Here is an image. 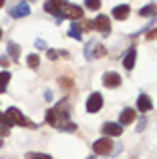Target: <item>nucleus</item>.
Segmentation results:
<instances>
[{"label": "nucleus", "instance_id": "34", "mask_svg": "<svg viewBox=\"0 0 157 159\" xmlns=\"http://www.w3.org/2000/svg\"><path fill=\"white\" fill-rule=\"evenodd\" d=\"M89 159H97V157H95V155H93V157H89Z\"/></svg>", "mask_w": 157, "mask_h": 159}, {"label": "nucleus", "instance_id": "12", "mask_svg": "<svg viewBox=\"0 0 157 159\" xmlns=\"http://www.w3.org/2000/svg\"><path fill=\"white\" fill-rule=\"evenodd\" d=\"M103 85H105L107 89H117V87L121 85V77H119L117 73H105V77H103Z\"/></svg>", "mask_w": 157, "mask_h": 159}, {"label": "nucleus", "instance_id": "31", "mask_svg": "<svg viewBox=\"0 0 157 159\" xmlns=\"http://www.w3.org/2000/svg\"><path fill=\"white\" fill-rule=\"evenodd\" d=\"M59 54H61V57H65V58H69V57H71V54H69L67 51H59Z\"/></svg>", "mask_w": 157, "mask_h": 159}, {"label": "nucleus", "instance_id": "29", "mask_svg": "<svg viewBox=\"0 0 157 159\" xmlns=\"http://www.w3.org/2000/svg\"><path fill=\"white\" fill-rule=\"evenodd\" d=\"M0 65H2L4 69H6V66L10 65V58H8V57H0Z\"/></svg>", "mask_w": 157, "mask_h": 159}, {"label": "nucleus", "instance_id": "8", "mask_svg": "<svg viewBox=\"0 0 157 159\" xmlns=\"http://www.w3.org/2000/svg\"><path fill=\"white\" fill-rule=\"evenodd\" d=\"M8 14H10L12 18H22V16L30 14V6H28V2H16L14 6H10Z\"/></svg>", "mask_w": 157, "mask_h": 159}, {"label": "nucleus", "instance_id": "32", "mask_svg": "<svg viewBox=\"0 0 157 159\" xmlns=\"http://www.w3.org/2000/svg\"><path fill=\"white\" fill-rule=\"evenodd\" d=\"M0 6H4V0H0Z\"/></svg>", "mask_w": 157, "mask_h": 159}, {"label": "nucleus", "instance_id": "7", "mask_svg": "<svg viewBox=\"0 0 157 159\" xmlns=\"http://www.w3.org/2000/svg\"><path fill=\"white\" fill-rule=\"evenodd\" d=\"M103 95L101 93H91L89 95V99H87V111L89 113H97V111H101L103 109Z\"/></svg>", "mask_w": 157, "mask_h": 159}, {"label": "nucleus", "instance_id": "30", "mask_svg": "<svg viewBox=\"0 0 157 159\" xmlns=\"http://www.w3.org/2000/svg\"><path fill=\"white\" fill-rule=\"evenodd\" d=\"M145 129V117H141L139 119V125H137V131H143Z\"/></svg>", "mask_w": 157, "mask_h": 159}, {"label": "nucleus", "instance_id": "20", "mask_svg": "<svg viewBox=\"0 0 157 159\" xmlns=\"http://www.w3.org/2000/svg\"><path fill=\"white\" fill-rule=\"evenodd\" d=\"M26 65L30 66V69H38V65H40V58H38V54H28V58H26Z\"/></svg>", "mask_w": 157, "mask_h": 159}, {"label": "nucleus", "instance_id": "35", "mask_svg": "<svg viewBox=\"0 0 157 159\" xmlns=\"http://www.w3.org/2000/svg\"><path fill=\"white\" fill-rule=\"evenodd\" d=\"M0 147H2V139H0Z\"/></svg>", "mask_w": 157, "mask_h": 159}, {"label": "nucleus", "instance_id": "10", "mask_svg": "<svg viewBox=\"0 0 157 159\" xmlns=\"http://www.w3.org/2000/svg\"><path fill=\"white\" fill-rule=\"evenodd\" d=\"M103 135H107L111 139V137H119L123 135V127L119 123H105L103 125Z\"/></svg>", "mask_w": 157, "mask_h": 159}, {"label": "nucleus", "instance_id": "28", "mask_svg": "<svg viewBox=\"0 0 157 159\" xmlns=\"http://www.w3.org/2000/svg\"><path fill=\"white\" fill-rule=\"evenodd\" d=\"M8 133H10V129H8L4 123H0V135H8Z\"/></svg>", "mask_w": 157, "mask_h": 159}, {"label": "nucleus", "instance_id": "11", "mask_svg": "<svg viewBox=\"0 0 157 159\" xmlns=\"http://www.w3.org/2000/svg\"><path fill=\"white\" fill-rule=\"evenodd\" d=\"M135 119H137V113H135V109L127 107V109H123L121 115H119V121H121L119 125H121V127H123V125H131Z\"/></svg>", "mask_w": 157, "mask_h": 159}, {"label": "nucleus", "instance_id": "33", "mask_svg": "<svg viewBox=\"0 0 157 159\" xmlns=\"http://www.w3.org/2000/svg\"><path fill=\"white\" fill-rule=\"evenodd\" d=\"M0 39H2V28H0Z\"/></svg>", "mask_w": 157, "mask_h": 159}, {"label": "nucleus", "instance_id": "25", "mask_svg": "<svg viewBox=\"0 0 157 159\" xmlns=\"http://www.w3.org/2000/svg\"><path fill=\"white\" fill-rule=\"evenodd\" d=\"M47 57L51 58V61H55V58L59 57V52H56V51H52V48H48V51H47Z\"/></svg>", "mask_w": 157, "mask_h": 159}, {"label": "nucleus", "instance_id": "15", "mask_svg": "<svg viewBox=\"0 0 157 159\" xmlns=\"http://www.w3.org/2000/svg\"><path fill=\"white\" fill-rule=\"evenodd\" d=\"M135 61H137V48H129L127 51V54H125V58H123V65H125V69L127 70H131L135 66Z\"/></svg>", "mask_w": 157, "mask_h": 159}, {"label": "nucleus", "instance_id": "17", "mask_svg": "<svg viewBox=\"0 0 157 159\" xmlns=\"http://www.w3.org/2000/svg\"><path fill=\"white\" fill-rule=\"evenodd\" d=\"M8 54H10V58L16 62L20 58V47L16 43H8Z\"/></svg>", "mask_w": 157, "mask_h": 159}, {"label": "nucleus", "instance_id": "1", "mask_svg": "<svg viewBox=\"0 0 157 159\" xmlns=\"http://www.w3.org/2000/svg\"><path fill=\"white\" fill-rule=\"evenodd\" d=\"M47 123L51 127L59 129V131H75L77 129V125L69 117V101L67 99H63L61 103H56L52 109L47 111Z\"/></svg>", "mask_w": 157, "mask_h": 159}, {"label": "nucleus", "instance_id": "21", "mask_svg": "<svg viewBox=\"0 0 157 159\" xmlns=\"http://www.w3.org/2000/svg\"><path fill=\"white\" fill-rule=\"evenodd\" d=\"M26 159H52V157L47 155V153H34V151H30V153H26Z\"/></svg>", "mask_w": 157, "mask_h": 159}, {"label": "nucleus", "instance_id": "9", "mask_svg": "<svg viewBox=\"0 0 157 159\" xmlns=\"http://www.w3.org/2000/svg\"><path fill=\"white\" fill-rule=\"evenodd\" d=\"M44 10L52 14L56 20H63V2H44Z\"/></svg>", "mask_w": 157, "mask_h": 159}, {"label": "nucleus", "instance_id": "22", "mask_svg": "<svg viewBox=\"0 0 157 159\" xmlns=\"http://www.w3.org/2000/svg\"><path fill=\"white\" fill-rule=\"evenodd\" d=\"M85 6L89 8V10H99V8H101V2H99V0H89V2H85Z\"/></svg>", "mask_w": 157, "mask_h": 159}, {"label": "nucleus", "instance_id": "16", "mask_svg": "<svg viewBox=\"0 0 157 159\" xmlns=\"http://www.w3.org/2000/svg\"><path fill=\"white\" fill-rule=\"evenodd\" d=\"M69 36H71V39H77V40L83 39V32H81V26H78V22H73L71 26H69Z\"/></svg>", "mask_w": 157, "mask_h": 159}, {"label": "nucleus", "instance_id": "6", "mask_svg": "<svg viewBox=\"0 0 157 159\" xmlns=\"http://www.w3.org/2000/svg\"><path fill=\"white\" fill-rule=\"evenodd\" d=\"M93 28H95V30H99L103 36L111 34V22H109V16H105V14L97 16V18L93 20Z\"/></svg>", "mask_w": 157, "mask_h": 159}, {"label": "nucleus", "instance_id": "18", "mask_svg": "<svg viewBox=\"0 0 157 159\" xmlns=\"http://www.w3.org/2000/svg\"><path fill=\"white\" fill-rule=\"evenodd\" d=\"M8 83H10V73H8V70H2V73H0V93H6Z\"/></svg>", "mask_w": 157, "mask_h": 159}, {"label": "nucleus", "instance_id": "2", "mask_svg": "<svg viewBox=\"0 0 157 159\" xmlns=\"http://www.w3.org/2000/svg\"><path fill=\"white\" fill-rule=\"evenodd\" d=\"M0 123H4L8 129H10L12 125H20V127H28V129H34L36 127V125L32 123L26 115H22L16 107H10L6 113H0Z\"/></svg>", "mask_w": 157, "mask_h": 159}, {"label": "nucleus", "instance_id": "3", "mask_svg": "<svg viewBox=\"0 0 157 159\" xmlns=\"http://www.w3.org/2000/svg\"><path fill=\"white\" fill-rule=\"evenodd\" d=\"M107 54L105 44H101L99 40H89L85 44V58L87 61H95V58H103Z\"/></svg>", "mask_w": 157, "mask_h": 159}, {"label": "nucleus", "instance_id": "14", "mask_svg": "<svg viewBox=\"0 0 157 159\" xmlns=\"http://www.w3.org/2000/svg\"><path fill=\"white\" fill-rule=\"evenodd\" d=\"M129 12H131V6H129V4H119V6L113 8V16L117 20H125L127 16H129Z\"/></svg>", "mask_w": 157, "mask_h": 159}, {"label": "nucleus", "instance_id": "24", "mask_svg": "<svg viewBox=\"0 0 157 159\" xmlns=\"http://www.w3.org/2000/svg\"><path fill=\"white\" fill-rule=\"evenodd\" d=\"M59 85H65V89H71V87H73V81H71V79L61 77V79H59Z\"/></svg>", "mask_w": 157, "mask_h": 159}, {"label": "nucleus", "instance_id": "23", "mask_svg": "<svg viewBox=\"0 0 157 159\" xmlns=\"http://www.w3.org/2000/svg\"><path fill=\"white\" fill-rule=\"evenodd\" d=\"M81 26V32L83 30H93V20H85V22H78Z\"/></svg>", "mask_w": 157, "mask_h": 159}, {"label": "nucleus", "instance_id": "26", "mask_svg": "<svg viewBox=\"0 0 157 159\" xmlns=\"http://www.w3.org/2000/svg\"><path fill=\"white\" fill-rule=\"evenodd\" d=\"M34 47L36 48H47V43H44L43 39H38V40H34Z\"/></svg>", "mask_w": 157, "mask_h": 159}, {"label": "nucleus", "instance_id": "5", "mask_svg": "<svg viewBox=\"0 0 157 159\" xmlns=\"http://www.w3.org/2000/svg\"><path fill=\"white\" fill-rule=\"evenodd\" d=\"M63 16L69 20H81L83 18V8L77 6V4L63 2Z\"/></svg>", "mask_w": 157, "mask_h": 159}, {"label": "nucleus", "instance_id": "19", "mask_svg": "<svg viewBox=\"0 0 157 159\" xmlns=\"http://www.w3.org/2000/svg\"><path fill=\"white\" fill-rule=\"evenodd\" d=\"M157 12V4H145V6L139 10V14L141 16H153Z\"/></svg>", "mask_w": 157, "mask_h": 159}, {"label": "nucleus", "instance_id": "13", "mask_svg": "<svg viewBox=\"0 0 157 159\" xmlns=\"http://www.w3.org/2000/svg\"><path fill=\"white\" fill-rule=\"evenodd\" d=\"M137 109H139L141 113H147V111H151V109H153V101H151L149 95H145V93L139 95V99H137Z\"/></svg>", "mask_w": 157, "mask_h": 159}, {"label": "nucleus", "instance_id": "27", "mask_svg": "<svg viewBox=\"0 0 157 159\" xmlns=\"http://www.w3.org/2000/svg\"><path fill=\"white\" fill-rule=\"evenodd\" d=\"M147 39H149V40H155L157 39V28H153V30L147 32Z\"/></svg>", "mask_w": 157, "mask_h": 159}, {"label": "nucleus", "instance_id": "4", "mask_svg": "<svg viewBox=\"0 0 157 159\" xmlns=\"http://www.w3.org/2000/svg\"><path fill=\"white\" fill-rule=\"evenodd\" d=\"M93 151H95V155H109V153L113 151V139L103 137V139L95 141L93 143Z\"/></svg>", "mask_w": 157, "mask_h": 159}]
</instances>
